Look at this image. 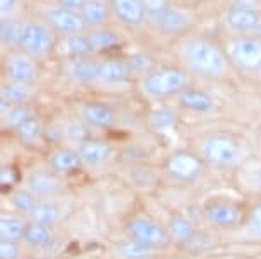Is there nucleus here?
<instances>
[{
    "instance_id": "nucleus-14",
    "label": "nucleus",
    "mask_w": 261,
    "mask_h": 259,
    "mask_svg": "<svg viewBox=\"0 0 261 259\" xmlns=\"http://www.w3.org/2000/svg\"><path fill=\"white\" fill-rule=\"evenodd\" d=\"M26 186L38 198H53L63 191V179L53 170H33L26 178Z\"/></svg>"
},
{
    "instance_id": "nucleus-10",
    "label": "nucleus",
    "mask_w": 261,
    "mask_h": 259,
    "mask_svg": "<svg viewBox=\"0 0 261 259\" xmlns=\"http://www.w3.org/2000/svg\"><path fill=\"white\" fill-rule=\"evenodd\" d=\"M41 19L50 24L58 36H68V34L86 33L87 26L84 22L81 12L75 9H68L63 6H48L43 9Z\"/></svg>"
},
{
    "instance_id": "nucleus-35",
    "label": "nucleus",
    "mask_w": 261,
    "mask_h": 259,
    "mask_svg": "<svg viewBox=\"0 0 261 259\" xmlns=\"http://www.w3.org/2000/svg\"><path fill=\"white\" fill-rule=\"evenodd\" d=\"M125 60L128 63V67H130L132 75L144 77V75H147V73L152 72L155 68L152 56L147 55V53H144V51L134 53V55H130L128 58H125Z\"/></svg>"
},
{
    "instance_id": "nucleus-43",
    "label": "nucleus",
    "mask_w": 261,
    "mask_h": 259,
    "mask_svg": "<svg viewBox=\"0 0 261 259\" xmlns=\"http://www.w3.org/2000/svg\"><path fill=\"white\" fill-rule=\"evenodd\" d=\"M232 6H241V7H249L261 11V0H232Z\"/></svg>"
},
{
    "instance_id": "nucleus-12",
    "label": "nucleus",
    "mask_w": 261,
    "mask_h": 259,
    "mask_svg": "<svg viewBox=\"0 0 261 259\" xmlns=\"http://www.w3.org/2000/svg\"><path fill=\"white\" fill-rule=\"evenodd\" d=\"M222 24L230 34H256L261 26V11L230 6L224 12Z\"/></svg>"
},
{
    "instance_id": "nucleus-41",
    "label": "nucleus",
    "mask_w": 261,
    "mask_h": 259,
    "mask_svg": "<svg viewBox=\"0 0 261 259\" xmlns=\"http://www.w3.org/2000/svg\"><path fill=\"white\" fill-rule=\"evenodd\" d=\"M0 183H2L4 188L14 186V183H16V169H14L12 165H4L2 167V172H0Z\"/></svg>"
},
{
    "instance_id": "nucleus-45",
    "label": "nucleus",
    "mask_w": 261,
    "mask_h": 259,
    "mask_svg": "<svg viewBox=\"0 0 261 259\" xmlns=\"http://www.w3.org/2000/svg\"><path fill=\"white\" fill-rule=\"evenodd\" d=\"M256 34H258V36H261V26H259V29H258V33H256Z\"/></svg>"
},
{
    "instance_id": "nucleus-8",
    "label": "nucleus",
    "mask_w": 261,
    "mask_h": 259,
    "mask_svg": "<svg viewBox=\"0 0 261 259\" xmlns=\"http://www.w3.org/2000/svg\"><path fill=\"white\" fill-rule=\"evenodd\" d=\"M203 215L210 227L219 231H234L243 227L248 212L232 199H212L206 203Z\"/></svg>"
},
{
    "instance_id": "nucleus-6",
    "label": "nucleus",
    "mask_w": 261,
    "mask_h": 259,
    "mask_svg": "<svg viewBox=\"0 0 261 259\" xmlns=\"http://www.w3.org/2000/svg\"><path fill=\"white\" fill-rule=\"evenodd\" d=\"M125 231L128 239L144 244L154 251L164 249L172 242L167 227L161 225L157 220L145 217V215H134L128 218L125 223Z\"/></svg>"
},
{
    "instance_id": "nucleus-24",
    "label": "nucleus",
    "mask_w": 261,
    "mask_h": 259,
    "mask_svg": "<svg viewBox=\"0 0 261 259\" xmlns=\"http://www.w3.org/2000/svg\"><path fill=\"white\" fill-rule=\"evenodd\" d=\"M89 36L92 41V46H94L96 53H108L113 50H118L121 46V36L118 34L115 29L111 27H97V29H89Z\"/></svg>"
},
{
    "instance_id": "nucleus-40",
    "label": "nucleus",
    "mask_w": 261,
    "mask_h": 259,
    "mask_svg": "<svg viewBox=\"0 0 261 259\" xmlns=\"http://www.w3.org/2000/svg\"><path fill=\"white\" fill-rule=\"evenodd\" d=\"M142 4H144L149 17H152L155 14H159L161 11H164L167 6H171L172 0H142Z\"/></svg>"
},
{
    "instance_id": "nucleus-23",
    "label": "nucleus",
    "mask_w": 261,
    "mask_h": 259,
    "mask_svg": "<svg viewBox=\"0 0 261 259\" xmlns=\"http://www.w3.org/2000/svg\"><path fill=\"white\" fill-rule=\"evenodd\" d=\"M29 222L24 218V215L4 213L0 217V239L6 241H24V234L28 231Z\"/></svg>"
},
{
    "instance_id": "nucleus-3",
    "label": "nucleus",
    "mask_w": 261,
    "mask_h": 259,
    "mask_svg": "<svg viewBox=\"0 0 261 259\" xmlns=\"http://www.w3.org/2000/svg\"><path fill=\"white\" fill-rule=\"evenodd\" d=\"M224 48L234 72L249 79H261V36L229 34Z\"/></svg>"
},
{
    "instance_id": "nucleus-5",
    "label": "nucleus",
    "mask_w": 261,
    "mask_h": 259,
    "mask_svg": "<svg viewBox=\"0 0 261 259\" xmlns=\"http://www.w3.org/2000/svg\"><path fill=\"white\" fill-rule=\"evenodd\" d=\"M200 155L206 164L215 167H234L243 160V143L229 133H214L203 138L200 145Z\"/></svg>"
},
{
    "instance_id": "nucleus-25",
    "label": "nucleus",
    "mask_w": 261,
    "mask_h": 259,
    "mask_svg": "<svg viewBox=\"0 0 261 259\" xmlns=\"http://www.w3.org/2000/svg\"><path fill=\"white\" fill-rule=\"evenodd\" d=\"M33 99L31 87L12 84V82H6L0 89V101H2V107H11L19 104H29Z\"/></svg>"
},
{
    "instance_id": "nucleus-30",
    "label": "nucleus",
    "mask_w": 261,
    "mask_h": 259,
    "mask_svg": "<svg viewBox=\"0 0 261 259\" xmlns=\"http://www.w3.org/2000/svg\"><path fill=\"white\" fill-rule=\"evenodd\" d=\"M167 231H169V236L172 241L183 244L196 232V227H195L193 220L188 218L186 215H174V217L169 220Z\"/></svg>"
},
{
    "instance_id": "nucleus-18",
    "label": "nucleus",
    "mask_w": 261,
    "mask_h": 259,
    "mask_svg": "<svg viewBox=\"0 0 261 259\" xmlns=\"http://www.w3.org/2000/svg\"><path fill=\"white\" fill-rule=\"evenodd\" d=\"M57 51L65 58V60H73V58H87L94 56V46H92L89 33L68 34V36H60L58 40Z\"/></svg>"
},
{
    "instance_id": "nucleus-32",
    "label": "nucleus",
    "mask_w": 261,
    "mask_h": 259,
    "mask_svg": "<svg viewBox=\"0 0 261 259\" xmlns=\"http://www.w3.org/2000/svg\"><path fill=\"white\" fill-rule=\"evenodd\" d=\"M29 220L36 223H41V225L53 227L58 220H60V208H58L57 203L48 202V199H41L38 208L34 210L33 215L29 217Z\"/></svg>"
},
{
    "instance_id": "nucleus-4",
    "label": "nucleus",
    "mask_w": 261,
    "mask_h": 259,
    "mask_svg": "<svg viewBox=\"0 0 261 259\" xmlns=\"http://www.w3.org/2000/svg\"><path fill=\"white\" fill-rule=\"evenodd\" d=\"M60 36L43 19H28L22 24L19 50L34 60H45L57 51Z\"/></svg>"
},
{
    "instance_id": "nucleus-20",
    "label": "nucleus",
    "mask_w": 261,
    "mask_h": 259,
    "mask_svg": "<svg viewBox=\"0 0 261 259\" xmlns=\"http://www.w3.org/2000/svg\"><path fill=\"white\" fill-rule=\"evenodd\" d=\"M126 60L116 56H105L99 60V82L108 85H120L132 79Z\"/></svg>"
},
{
    "instance_id": "nucleus-7",
    "label": "nucleus",
    "mask_w": 261,
    "mask_h": 259,
    "mask_svg": "<svg viewBox=\"0 0 261 259\" xmlns=\"http://www.w3.org/2000/svg\"><path fill=\"white\" fill-rule=\"evenodd\" d=\"M205 160L200 154L188 152V150H178L171 154L164 162V172L176 183L190 184L198 181L203 176Z\"/></svg>"
},
{
    "instance_id": "nucleus-33",
    "label": "nucleus",
    "mask_w": 261,
    "mask_h": 259,
    "mask_svg": "<svg viewBox=\"0 0 261 259\" xmlns=\"http://www.w3.org/2000/svg\"><path fill=\"white\" fill-rule=\"evenodd\" d=\"M4 109V128H11L16 131L24 121L33 118L34 113L29 107V104H19V106H11V107H2Z\"/></svg>"
},
{
    "instance_id": "nucleus-37",
    "label": "nucleus",
    "mask_w": 261,
    "mask_h": 259,
    "mask_svg": "<svg viewBox=\"0 0 261 259\" xmlns=\"http://www.w3.org/2000/svg\"><path fill=\"white\" fill-rule=\"evenodd\" d=\"M181 246H183L188 252H203L212 246V237L208 232L198 231V228H196V232L193 236H191L186 242L181 244Z\"/></svg>"
},
{
    "instance_id": "nucleus-28",
    "label": "nucleus",
    "mask_w": 261,
    "mask_h": 259,
    "mask_svg": "<svg viewBox=\"0 0 261 259\" xmlns=\"http://www.w3.org/2000/svg\"><path fill=\"white\" fill-rule=\"evenodd\" d=\"M149 125L157 133H167V131H174L178 128L179 116L169 107H157L150 113Z\"/></svg>"
},
{
    "instance_id": "nucleus-22",
    "label": "nucleus",
    "mask_w": 261,
    "mask_h": 259,
    "mask_svg": "<svg viewBox=\"0 0 261 259\" xmlns=\"http://www.w3.org/2000/svg\"><path fill=\"white\" fill-rule=\"evenodd\" d=\"M79 154L84 165H89V167H101L106 162H110L115 150H113L111 143H108L105 140H94L89 138L84 141L82 145H79Z\"/></svg>"
},
{
    "instance_id": "nucleus-1",
    "label": "nucleus",
    "mask_w": 261,
    "mask_h": 259,
    "mask_svg": "<svg viewBox=\"0 0 261 259\" xmlns=\"http://www.w3.org/2000/svg\"><path fill=\"white\" fill-rule=\"evenodd\" d=\"M179 65L203 80H222L234 73L224 45L206 36H185L178 43Z\"/></svg>"
},
{
    "instance_id": "nucleus-11",
    "label": "nucleus",
    "mask_w": 261,
    "mask_h": 259,
    "mask_svg": "<svg viewBox=\"0 0 261 259\" xmlns=\"http://www.w3.org/2000/svg\"><path fill=\"white\" fill-rule=\"evenodd\" d=\"M149 22L157 31L169 34V36H174V34H188L191 26H193V16H191V12L171 4L164 11L149 17Z\"/></svg>"
},
{
    "instance_id": "nucleus-21",
    "label": "nucleus",
    "mask_w": 261,
    "mask_h": 259,
    "mask_svg": "<svg viewBox=\"0 0 261 259\" xmlns=\"http://www.w3.org/2000/svg\"><path fill=\"white\" fill-rule=\"evenodd\" d=\"M79 12L86 22L87 31H89V29L108 26L113 16V7L110 0H86L82 7L79 9Z\"/></svg>"
},
{
    "instance_id": "nucleus-9",
    "label": "nucleus",
    "mask_w": 261,
    "mask_h": 259,
    "mask_svg": "<svg viewBox=\"0 0 261 259\" xmlns=\"http://www.w3.org/2000/svg\"><path fill=\"white\" fill-rule=\"evenodd\" d=\"M38 60L33 56L26 55L21 50L9 51L4 58V75L7 82L12 84H21L31 87L39 77V67Z\"/></svg>"
},
{
    "instance_id": "nucleus-42",
    "label": "nucleus",
    "mask_w": 261,
    "mask_h": 259,
    "mask_svg": "<svg viewBox=\"0 0 261 259\" xmlns=\"http://www.w3.org/2000/svg\"><path fill=\"white\" fill-rule=\"evenodd\" d=\"M248 184L261 191V165L256 169H248Z\"/></svg>"
},
{
    "instance_id": "nucleus-13",
    "label": "nucleus",
    "mask_w": 261,
    "mask_h": 259,
    "mask_svg": "<svg viewBox=\"0 0 261 259\" xmlns=\"http://www.w3.org/2000/svg\"><path fill=\"white\" fill-rule=\"evenodd\" d=\"M79 120L84 121L91 130H110L116 123V113L111 106L97 101L81 102L77 106Z\"/></svg>"
},
{
    "instance_id": "nucleus-31",
    "label": "nucleus",
    "mask_w": 261,
    "mask_h": 259,
    "mask_svg": "<svg viewBox=\"0 0 261 259\" xmlns=\"http://www.w3.org/2000/svg\"><path fill=\"white\" fill-rule=\"evenodd\" d=\"M11 202H12L14 210H16L19 215H24V217L29 218L34 210L38 208L41 198H38L36 194L26 188V189H17V191H14L11 196Z\"/></svg>"
},
{
    "instance_id": "nucleus-36",
    "label": "nucleus",
    "mask_w": 261,
    "mask_h": 259,
    "mask_svg": "<svg viewBox=\"0 0 261 259\" xmlns=\"http://www.w3.org/2000/svg\"><path fill=\"white\" fill-rule=\"evenodd\" d=\"M243 227L246 237L253 239V241H261V202L256 203L248 212Z\"/></svg>"
},
{
    "instance_id": "nucleus-15",
    "label": "nucleus",
    "mask_w": 261,
    "mask_h": 259,
    "mask_svg": "<svg viewBox=\"0 0 261 259\" xmlns=\"http://www.w3.org/2000/svg\"><path fill=\"white\" fill-rule=\"evenodd\" d=\"M178 104L185 111L193 114H208L219 107L217 99L210 94L208 91L200 89V87L188 85L186 89L178 96Z\"/></svg>"
},
{
    "instance_id": "nucleus-34",
    "label": "nucleus",
    "mask_w": 261,
    "mask_h": 259,
    "mask_svg": "<svg viewBox=\"0 0 261 259\" xmlns=\"http://www.w3.org/2000/svg\"><path fill=\"white\" fill-rule=\"evenodd\" d=\"M16 133L22 143L36 145L38 141H41L43 136H45V130H43L41 121H39L36 116H33V118L26 120L21 126H19L16 130Z\"/></svg>"
},
{
    "instance_id": "nucleus-26",
    "label": "nucleus",
    "mask_w": 261,
    "mask_h": 259,
    "mask_svg": "<svg viewBox=\"0 0 261 259\" xmlns=\"http://www.w3.org/2000/svg\"><path fill=\"white\" fill-rule=\"evenodd\" d=\"M53 241H55V234H53L51 227L41 225V223L36 222H29L22 242L33 249H45L48 246H51Z\"/></svg>"
},
{
    "instance_id": "nucleus-39",
    "label": "nucleus",
    "mask_w": 261,
    "mask_h": 259,
    "mask_svg": "<svg viewBox=\"0 0 261 259\" xmlns=\"http://www.w3.org/2000/svg\"><path fill=\"white\" fill-rule=\"evenodd\" d=\"M21 12V0H0V19H16Z\"/></svg>"
},
{
    "instance_id": "nucleus-44",
    "label": "nucleus",
    "mask_w": 261,
    "mask_h": 259,
    "mask_svg": "<svg viewBox=\"0 0 261 259\" xmlns=\"http://www.w3.org/2000/svg\"><path fill=\"white\" fill-rule=\"evenodd\" d=\"M57 2H58V6H63V7L75 9V11H79L86 0H57Z\"/></svg>"
},
{
    "instance_id": "nucleus-38",
    "label": "nucleus",
    "mask_w": 261,
    "mask_h": 259,
    "mask_svg": "<svg viewBox=\"0 0 261 259\" xmlns=\"http://www.w3.org/2000/svg\"><path fill=\"white\" fill-rule=\"evenodd\" d=\"M19 257H21V246H19V242L0 239V259H19Z\"/></svg>"
},
{
    "instance_id": "nucleus-29",
    "label": "nucleus",
    "mask_w": 261,
    "mask_h": 259,
    "mask_svg": "<svg viewBox=\"0 0 261 259\" xmlns=\"http://www.w3.org/2000/svg\"><path fill=\"white\" fill-rule=\"evenodd\" d=\"M115 254L118 259H152L155 256V251L144 246V244L128 239V241L116 244Z\"/></svg>"
},
{
    "instance_id": "nucleus-19",
    "label": "nucleus",
    "mask_w": 261,
    "mask_h": 259,
    "mask_svg": "<svg viewBox=\"0 0 261 259\" xmlns=\"http://www.w3.org/2000/svg\"><path fill=\"white\" fill-rule=\"evenodd\" d=\"M46 162L50 170L57 172L58 176L73 174L84 165L79 150L67 149V147H57V149L50 150V154H48V157H46Z\"/></svg>"
},
{
    "instance_id": "nucleus-16",
    "label": "nucleus",
    "mask_w": 261,
    "mask_h": 259,
    "mask_svg": "<svg viewBox=\"0 0 261 259\" xmlns=\"http://www.w3.org/2000/svg\"><path fill=\"white\" fill-rule=\"evenodd\" d=\"M65 73L77 85H92L99 82V60L94 56L65 60Z\"/></svg>"
},
{
    "instance_id": "nucleus-46",
    "label": "nucleus",
    "mask_w": 261,
    "mask_h": 259,
    "mask_svg": "<svg viewBox=\"0 0 261 259\" xmlns=\"http://www.w3.org/2000/svg\"><path fill=\"white\" fill-rule=\"evenodd\" d=\"M33 259H50V257H33Z\"/></svg>"
},
{
    "instance_id": "nucleus-2",
    "label": "nucleus",
    "mask_w": 261,
    "mask_h": 259,
    "mask_svg": "<svg viewBox=\"0 0 261 259\" xmlns=\"http://www.w3.org/2000/svg\"><path fill=\"white\" fill-rule=\"evenodd\" d=\"M190 73L183 67L166 65L155 67L147 75L140 77L139 87L147 99L164 101L169 97H178L190 85Z\"/></svg>"
},
{
    "instance_id": "nucleus-27",
    "label": "nucleus",
    "mask_w": 261,
    "mask_h": 259,
    "mask_svg": "<svg viewBox=\"0 0 261 259\" xmlns=\"http://www.w3.org/2000/svg\"><path fill=\"white\" fill-rule=\"evenodd\" d=\"M22 21L19 19H0V43H2L4 50L14 51L21 43L22 34Z\"/></svg>"
},
{
    "instance_id": "nucleus-17",
    "label": "nucleus",
    "mask_w": 261,
    "mask_h": 259,
    "mask_svg": "<svg viewBox=\"0 0 261 259\" xmlns=\"http://www.w3.org/2000/svg\"><path fill=\"white\" fill-rule=\"evenodd\" d=\"M113 7V16L128 27H142L149 21L142 0H110Z\"/></svg>"
}]
</instances>
